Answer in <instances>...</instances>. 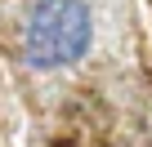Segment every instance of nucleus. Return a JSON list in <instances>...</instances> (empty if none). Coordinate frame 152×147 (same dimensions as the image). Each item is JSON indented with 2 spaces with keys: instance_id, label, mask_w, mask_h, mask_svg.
Here are the masks:
<instances>
[{
  "instance_id": "f257e3e1",
  "label": "nucleus",
  "mask_w": 152,
  "mask_h": 147,
  "mask_svg": "<svg viewBox=\"0 0 152 147\" xmlns=\"http://www.w3.org/2000/svg\"><path fill=\"white\" fill-rule=\"evenodd\" d=\"M94 45V14L85 0H36L27 27H23V54L36 71H58L81 62Z\"/></svg>"
}]
</instances>
